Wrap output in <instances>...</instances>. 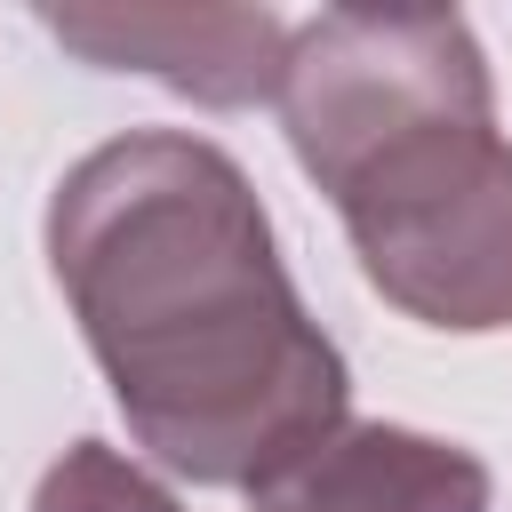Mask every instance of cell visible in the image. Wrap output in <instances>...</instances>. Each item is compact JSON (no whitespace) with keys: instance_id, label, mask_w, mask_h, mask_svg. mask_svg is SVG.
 <instances>
[{"instance_id":"obj_1","label":"cell","mask_w":512,"mask_h":512,"mask_svg":"<svg viewBox=\"0 0 512 512\" xmlns=\"http://www.w3.org/2000/svg\"><path fill=\"white\" fill-rule=\"evenodd\" d=\"M48 272L128 440L248 504L352 424V368L304 312L248 168L192 128H128L48 192Z\"/></svg>"},{"instance_id":"obj_2","label":"cell","mask_w":512,"mask_h":512,"mask_svg":"<svg viewBox=\"0 0 512 512\" xmlns=\"http://www.w3.org/2000/svg\"><path fill=\"white\" fill-rule=\"evenodd\" d=\"M336 216L360 280L416 328H512V136H496V120L400 136L336 192Z\"/></svg>"},{"instance_id":"obj_3","label":"cell","mask_w":512,"mask_h":512,"mask_svg":"<svg viewBox=\"0 0 512 512\" xmlns=\"http://www.w3.org/2000/svg\"><path fill=\"white\" fill-rule=\"evenodd\" d=\"M280 128L296 168L336 200L376 152L440 120H496L480 32L456 8H328L288 24Z\"/></svg>"},{"instance_id":"obj_4","label":"cell","mask_w":512,"mask_h":512,"mask_svg":"<svg viewBox=\"0 0 512 512\" xmlns=\"http://www.w3.org/2000/svg\"><path fill=\"white\" fill-rule=\"evenodd\" d=\"M48 40H64L96 72H144L208 112H248L280 96L288 24L272 8H32Z\"/></svg>"},{"instance_id":"obj_5","label":"cell","mask_w":512,"mask_h":512,"mask_svg":"<svg viewBox=\"0 0 512 512\" xmlns=\"http://www.w3.org/2000/svg\"><path fill=\"white\" fill-rule=\"evenodd\" d=\"M272 496L304 512H488L496 480L472 448L432 440L416 424H344Z\"/></svg>"},{"instance_id":"obj_6","label":"cell","mask_w":512,"mask_h":512,"mask_svg":"<svg viewBox=\"0 0 512 512\" xmlns=\"http://www.w3.org/2000/svg\"><path fill=\"white\" fill-rule=\"evenodd\" d=\"M32 512H184V504H176L128 448H112V440H72V448L40 472Z\"/></svg>"},{"instance_id":"obj_7","label":"cell","mask_w":512,"mask_h":512,"mask_svg":"<svg viewBox=\"0 0 512 512\" xmlns=\"http://www.w3.org/2000/svg\"><path fill=\"white\" fill-rule=\"evenodd\" d=\"M256 512H304V504H288V496H256Z\"/></svg>"}]
</instances>
